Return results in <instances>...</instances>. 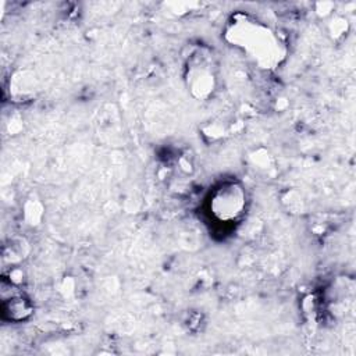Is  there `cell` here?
Segmentation results:
<instances>
[{
  "instance_id": "obj_1",
  "label": "cell",
  "mask_w": 356,
  "mask_h": 356,
  "mask_svg": "<svg viewBox=\"0 0 356 356\" xmlns=\"http://www.w3.org/2000/svg\"><path fill=\"white\" fill-rule=\"evenodd\" d=\"M229 40L263 67L278 63L281 46L274 33L257 21L235 19L228 31Z\"/></svg>"
},
{
  "instance_id": "obj_2",
  "label": "cell",
  "mask_w": 356,
  "mask_h": 356,
  "mask_svg": "<svg viewBox=\"0 0 356 356\" xmlns=\"http://www.w3.org/2000/svg\"><path fill=\"white\" fill-rule=\"evenodd\" d=\"M246 206V188L236 179H227L216 185L206 200L210 218L222 225L236 222L243 216Z\"/></svg>"
},
{
  "instance_id": "obj_3",
  "label": "cell",
  "mask_w": 356,
  "mask_h": 356,
  "mask_svg": "<svg viewBox=\"0 0 356 356\" xmlns=\"http://www.w3.org/2000/svg\"><path fill=\"white\" fill-rule=\"evenodd\" d=\"M186 81L191 93L200 99L213 92L214 88V61L210 51L206 49L195 50L188 58Z\"/></svg>"
},
{
  "instance_id": "obj_4",
  "label": "cell",
  "mask_w": 356,
  "mask_h": 356,
  "mask_svg": "<svg viewBox=\"0 0 356 356\" xmlns=\"http://www.w3.org/2000/svg\"><path fill=\"white\" fill-rule=\"evenodd\" d=\"M33 313L31 300L22 293H11L8 298H3L1 316L6 321L21 323L28 320Z\"/></svg>"
}]
</instances>
